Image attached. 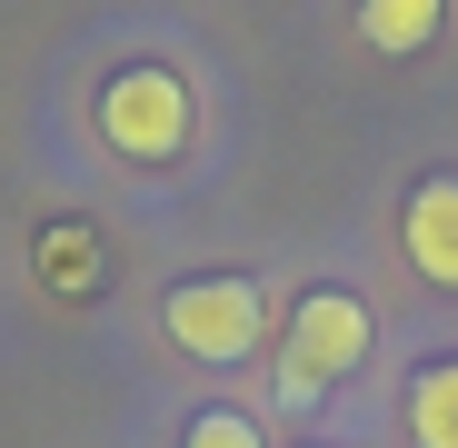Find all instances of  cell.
<instances>
[{
  "label": "cell",
  "instance_id": "cell-1",
  "mask_svg": "<svg viewBox=\"0 0 458 448\" xmlns=\"http://www.w3.org/2000/svg\"><path fill=\"white\" fill-rule=\"evenodd\" d=\"M369 339H378V319L359 289H310L289 309V339H279V399H329L339 379H359Z\"/></svg>",
  "mask_w": 458,
  "mask_h": 448
},
{
  "label": "cell",
  "instance_id": "cell-2",
  "mask_svg": "<svg viewBox=\"0 0 458 448\" xmlns=\"http://www.w3.org/2000/svg\"><path fill=\"white\" fill-rule=\"evenodd\" d=\"M160 329H170L180 359H199V368H240V359L269 339V289H259V279H180L170 309H160Z\"/></svg>",
  "mask_w": 458,
  "mask_h": 448
},
{
  "label": "cell",
  "instance_id": "cell-3",
  "mask_svg": "<svg viewBox=\"0 0 458 448\" xmlns=\"http://www.w3.org/2000/svg\"><path fill=\"white\" fill-rule=\"evenodd\" d=\"M100 139L120 149V160H140V170H160V160H180L190 149V90H180V70H110L100 80Z\"/></svg>",
  "mask_w": 458,
  "mask_h": 448
},
{
  "label": "cell",
  "instance_id": "cell-4",
  "mask_svg": "<svg viewBox=\"0 0 458 448\" xmlns=\"http://www.w3.org/2000/svg\"><path fill=\"white\" fill-rule=\"evenodd\" d=\"M399 240H409V269L428 289H458V180L428 170L409 199H399Z\"/></svg>",
  "mask_w": 458,
  "mask_h": 448
},
{
  "label": "cell",
  "instance_id": "cell-5",
  "mask_svg": "<svg viewBox=\"0 0 458 448\" xmlns=\"http://www.w3.org/2000/svg\"><path fill=\"white\" fill-rule=\"evenodd\" d=\"M438 21H448V0H359V40H369V50H389V60L428 50Z\"/></svg>",
  "mask_w": 458,
  "mask_h": 448
},
{
  "label": "cell",
  "instance_id": "cell-6",
  "mask_svg": "<svg viewBox=\"0 0 458 448\" xmlns=\"http://www.w3.org/2000/svg\"><path fill=\"white\" fill-rule=\"evenodd\" d=\"M409 438H419V448H458V359L419 368V389H409Z\"/></svg>",
  "mask_w": 458,
  "mask_h": 448
},
{
  "label": "cell",
  "instance_id": "cell-7",
  "mask_svg": "<svg viewBox=\"0 0 458 448\" xmlns=\"http://www.w3.org/2000/svg\"><path fill=\"white\" fill-rule=\"evenodd\" d=\"M180 448H269V438H259V418H240V409H199V418L180 428Z\"/></svg>",
  "mask_w": 458,
  "mask_h": 448
}]
</instances>
